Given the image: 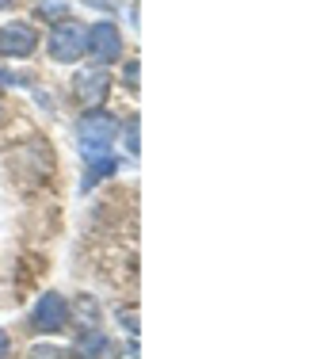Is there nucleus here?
<instances>
[{"label": "nucleus", "mask_w": 328, "mask_h": 359, "mask_svg": "<svg viewBox=\"0 0 328 359\" xmlns=\"http://www.w3.org/2000/svg\"><path fill=\"white\" fill-rule=\"evenodd\" d=\"M15 4V0H0V12H4V8H12Z\"/></svg>", "instance_id": "ddd939ff"}, {"label": "nucleus", "mask_w": 328, "mask_h": 359, "mask_svg": "<svg viewBox=\"0 0 328 359\" xmlns=\"http://www.w3.org/2000/svg\"><path fill=\"white\" fill-rule=\"evenodd\" d=\"M12 355V337H8V329H0V359Z\"/></svg>", "instance_id": "9b49d317"}, {"label": "nucleus", "mask_w": 328, "mask_h": 359, "mask_svg": "<svg viewBox=\"0 0 328 359\" xmlns=\"http://www.w3.org/2000/svg\"><path fill=\"white\" fill-rule=\"evenodd\" d=\"M107 355V332L103 329H81L73 340V359H103Z\"/></svg>", "instance_id": "0eeeda50"}, {"label": "nucleus", "mask_w": 328, "mask_h": 359, "mask_svg": "<svg viewBox=\"0 0 328 359\" xmlns=\"http://www.w3.org/2000/svg\"><path fill=\"white\" fill-rule=\"evenodd\" d=\"M0 115H4V104H0Z\"/></svg>", "instance_id": "4468645a"}, {"label": "nucleus", "mask_w": 328, "mask_h": 359, "mask_svg": "<svg viewBox=\"0 0 328 359\" xmlns=\"http://www.w3.org/2000/svg\"><path fill=\"white\" fill-rule=\"evenodd\" d=\"M46 50H50V57L62 62V65L81 62V57H84V27L76 20H57L54 27H50Z\"/></svg>", "instance_id": "20e7f679"}, {"label": "nucleus", "mask_w": 328, "mask_h": 359, "mask_svg": "<svg viewBox=\"0 0 328 359\" xmlns=\"http://www.w3.org/2000/svg\"><path fill=\"white\" fill-rule=\"evenodd\" d=\"M84 54H92V57H96V65H100V69L115 65L118 57L126 54V46H123V31H118L111 20H96L88 31H84Z\"/></svg>", "instance_id": "7ed1b4c3"}, {"label": "nucleus", "mask_w": 328, "mask_h": 359, "mask_svg": "<svg viewBox=\"0 0 328 359\" xmlns=\"http://www.w3.org/2000/svg\"><path fill=\"white\" fill-rule=\"evenodd\" d=\"M69 321H73V302L57 290H46L31 310V329L39 337H57V332H65Z\"/></svg>", "instance_id": "f03ea898"}, {"label": "nucleus", "mask_w": 328, "mask_h": 359, "mask_svg": "<svg viewBox=\"0 0 328 359\" xmlns=\"http://www.w3.org/2000/svg\"><path fill=\"white\" fill-rule=\"evenodd\" d=\"M118 134V123L107 111H88V115L76 118V149L84 161H96L103 153H111V142Z\"/></svg>", "instance_id": "f257e3e1"}, {"label": "nucleus", "mask_w": 328, "mask_h": 359, "mask_svg": "<svg viewBox=\"0 0 328 359\" xmlns=\"http://www.w3.org/2000/svg\"><path fill=\"white\" fill-rule=\"evenodd\" d=\"M115 168H118V161L111 157V153H103V157L96 161H88V180H84V191H88L96 180H107V176H115Z\"/></svg>", "instance_id": "6e6552de"}, {"label": "nucleus", "mask_w": 328, "mask_h": 359, "mask_svg": "<svg viewBox=\"0 0 328 359\" xmlns=\"http://www.w3.org/2000/svg\"><path fill=\"white\" fill-rule=\"evenodd\" d=\"M111 92V73L100 69V65H92V69L76 73V84H73V96L81 100L84 111H100V104L107 100Z\"/></svg>", "instance_id": "423d86ee"}, {"label": "nucleus", "mask_w": 328, "mask_h": 359, "mask_svg": "<svg viewBox=\"0 0 328 359\" xmlns=\"http://www.w3.org/2000/svg\"><path fill=\"white\" fill-rule=\"evenodd\" d=\"M39 50V31L27 20L0 23V57H31Z\"/></svg>", "instance_id": "39448f33"}, {"label": "nucleus", "mask_w": 328, "mask_h": 359, "mask_svg": "<svg viewBox=\"0 0 328 359\" xmlns=\"http://www.w3.org/2000/svg\"><path fill=\"white\" fill-rule=\"evenodd\" d=\"M4 84H31V76H20L12 69H0V88H4Z\"/></svg>", "instance_id": "9d476101"}, {"label": "nucleus", "mask_w": 328, "mask_h": 359, "mask_svg": "<svg viewBox=\"0 0 328 359\" xmlns=\"http://www.w3.org/2000/svg\"><path fill=\"white\" fill-rule=\"evenodd\" d=\"M69 0H42L39 8H34V15H42V20H50V23H57V20H69Z\"/></svg>", "instance_id": "1a4fd4ad"}, {"label": "nucleus", "mask_w": 328, "mask_h": 359, "mask_svg": "<svg viewBox=\"0 0 328 359\" xmlns=\"http://www.w3.org/2000/svg\"><path fill=\"white\" fill-rule=\"evenodd\" d=\"M126 149H130V157H137V123L126 130Z\"/></svg>", "instance_id": "f8f14e48"}]
</instances>
